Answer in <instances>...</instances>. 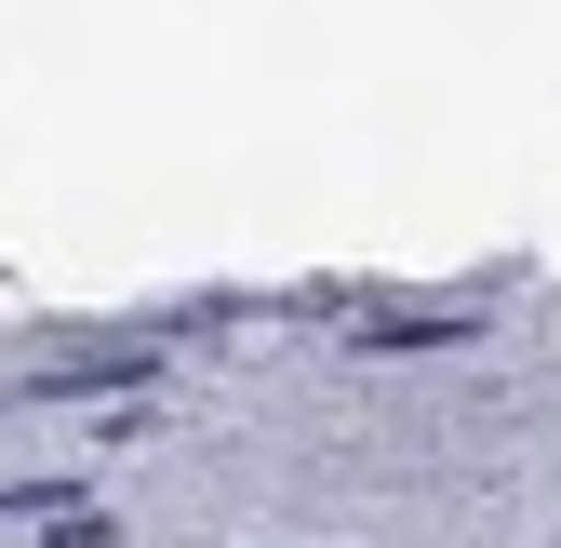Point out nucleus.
I'll return each instance as SVG.
<instances>
[{
    "instance_id": "obj_1",
    "label": "nucleus",
    "mask_w": 561,
    "mask_h": 548,
    "mask_svg": "<svg viewBox=\"0 0 561 548\" xmlns=\"http://www.w3.org/2000/svg\"><path fill=\"white\" fill-rule=\"evenodd\" d=\"M121 375H148L134 349H67V362H27V388H121Z\"/></svg>"
}]
</instances>
